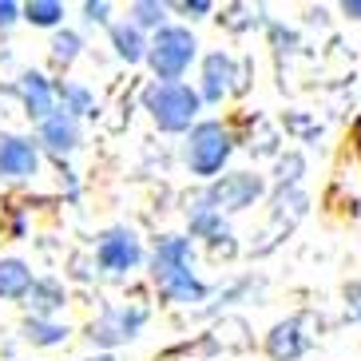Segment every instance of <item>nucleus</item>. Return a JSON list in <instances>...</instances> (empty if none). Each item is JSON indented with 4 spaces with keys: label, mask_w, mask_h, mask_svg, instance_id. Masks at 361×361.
Here are the masks:
<instances>
[{
    "label": "nucleus",
    "mask_w": 361,
    "mask_h": 361,
    "mask_svg": "<svg viewBox=\"0 0 361 361\" xmlns=\"http://www.w3.org/2000/svg\"><path fill=\"white\" fill-rule=\"evenodd\" d=\"M151 282L175 306H199V302H207V282L195 274V266H191V238H183V234L159 238L155 255H151Z\"/></svg>",
    "instance_id": "f257e3e1"
},
{
    "label": "nucleus",
    "mask_w": 361,
    "mask_h": 361,
    "mask_svg": "<svg viewBox=\"0 0 361 361\" xmlns=\"http://www.w3.org/2000/svg\"><path fill=\"white\" fill-rule=\"evenodd\" d=\"M143 107H147L151 123L159 131H171V135H179V131H191L195 119H199V92L187 84H151L143 92Z\"/></svg>",
    "instance_id": "f03ea898"
},
{
    "label": "nucleus",
    "mask_w": 361,
    "mask_h": 361,
    "mask_svg": "<svg viewBox=\"0 0 361 361\" xmlns=\"http://www.w3.org/2000/svg\"><path fill=\"white\" fill-rule=\"evenodd\" d=\"M195 56H199V40L191 36V28L179 24H163L147 40V64L159 84H179V75L195 64Z\"/></svg>",
    "instance_id": "7ed1b4c3"
},
{
    "label": "nucleus",
    "mask_w": 361,
    "mask_h": 361,
    "mask_svg": "<svg viewBox=\"0 0 361 361\" xmlns=\"http://www.w3.org/2000/svg\"><path fill=\"white\" fill-rule=\"evenodd\" d=\"M231 151H234L231 128H223L219 119H202L187 135V167L199 179H219V171L226 167Z\"/></svg>",
    "instance_id": "20e7f679"
},
{
    "label": "nucleus",
    "mask_w": 361,
    "mask_h": 361,
    "mask_svg": "<svg viewBox=\"0 0 361 361\" xmlns=\"http://www.w3.org/2000/svg\"><path fill=\"white\" fill-rule=\"evenodd\" d=\"M262 195H266L262 175H255V171H226V175L211 179V187H207V195H202V199L211 202L219 214H234V211L255 207Z\"/></svg>",
    "instance_id": "39448f33"
},
{
    "label": "nucleus",
    "mask_w": 361,
    "mask_h": 361,
    "mask_svg": "<svg viewBox=\"0 0 361 361\" xmlns=\"http://www.w3.org/2000/svg\"><path fill=\"white\" fill-rule=\"evenodd\" d=\"M147 326V310L143 306H107L92 326H87V338L111 350V345H123L139 334V329Z\"/></svg>",
    "instance_id": "423d86ee"
},
{
    "label": "nucleus",
    "mask_w": 361,
    "mask_h": 361,
    "mask_svg": "<svg viewBox=\"0 0 361 361\" xmlns=\"http://www.w3.org/2000/svg\"><path fill=\"white\" fill-rule=\"evenodd\" d=\"M96 262L104 266L107 274H131V270L143 262V243H139V234L128 231V226L104 231L99 243H96Z\"/></svg>",
    "instance_id": "0eeeda50"
},
{
    "label": "nucleus",
    "mask_w": 361,
    "mask_h": 361,
    "mask_svg": "<svg viewBox=\"0 0 361 361\" xmlns=\"http://www.w3.org/2000/svg\"><path fill=\"white\" fill-rule=\"evenodd\" d=\"M238 87V64L226 52H211L202 60V80H199V99L207 104H223Z\"/></svg>",
    "instance_id": "6e6552de"
},
{
    "label": "nucleus",
    "mask_w": 361,
    "mask_h": 361,
    "mask_svg": "<svg viewBox=\"0 0 361 361\" xmlns=\"http://www.w3.org/2000/svg\"><path fill=\"white\" fill-rule=\"evenodd\" d=\"M40 167V147L24 135H0V179H32Z\"/></svg>",
    "instance_id": "1a4fd4ad"
},
{
    "label": "nucleus",
    "mask_w": 361,
    "mask_h": 361,
    "mask_svg": "<svg viewBox=\"0 0 361 361\" xmlns=\"http://www.w3.org/2000/svg\"><path fill=\"white\" fill-rule=\"evenodd\" d=\"M306 350H310L306 318H286L266 334V353H270V361H298Z\"/></svg>",
    "instance_id": "9d476101"
},
{
    "label": "nucleus",
    "mask_w": 361,
    "mask_h": 361,
    "mask_svg": "<svg viewBox=\"0 0 361 361\" xmlns=\"http://www.w3.org/2000/svg\"><path fill=\"white\" fill-rule=\"evenodd\" d=\"M20 99H24V111L32 119H48V116H56V87H52V80L48 75H40V72H24L20 75Z\"/></svg>",
    "instance_id": "9b49d317"
},
{
    "label": "nucleus",
    "mask_w": 361,
    "mask_h": 361,
    "mask_svg": "<svg viewBox=\"0 0 361 361\" xmlns=\"http://www.w3.org/2000/svg\"><path fill=\"white\" fill-rule=\"evenodd\" d=\"M40 143L52 155H72L80 147V123L72 116H64V111H56V116H48L40 123Z\"/></svg>",
    "instance_id": "f8f14e48"
},
{
    "label": "nucleus",
    "mask_w": 361,
    "mask_h": 361,
    "mask_svg": "<svg viewBox=\"0 0 361 361\" xmlns=\"http://www.w3.org/2000/svg\"><path fill=\"white\" fill-rule=\"evenodd\" d=\"M32 270H28V262H20V258H0V298L4 302H24L28 298V290H32Z\"/></svg>",
    "instance_id": "ddd939ff"
},
{
    "label": "nucleus",
    "mask_w": 361,
    "mask_h": 361,
    "mask_svg": "<svg viewBox=\"0 0 361 361\" xmlns=\"http://www.w3.org/2000/svg\"><path fill=\"white\" fill-rule=\"evenodd\" d=\"M111 48H116V56L123 64H143L147 60V36L139 32L131 20L111 24Z\"/></svg>",
    "instance_id": "4468645a"
},
{
    "label": "nucleus",
    "mask_w": 361,
    "mask_h": 361,
    "mask_svg": "<svg viewBox=\"0 0 361 361\" xmlns=\"http://www.w3.org/2000/svg\"><path fill=\"white\" fill-rule=\"evenodd\" d=\"M24 306L32 310V318H52L56 310H64V286L52 282V278H36L28 298H24Z\"/></svg>",
    "instance_id": "2eb2a0df"
},
{
    "label": "nucleus",
    "mask_w": 361,
    "mask_h": 361,
    "mask_svg": "<svg viewBox=\"0 0 361 361\" xmlns=\"http://www.w3.org/2000/svg\"><path fill=\"white\" fill-rule=\"evenodd\" d=\"M187 223H191V238H211V243L226 238L223 214L214 211L207 199H195V202H191V211H187Z\"/></svg>",
    "instance_id": "dca6fc26"
},
{
    "label": "nucleus",
    "mask_w": 361,
    "mask_h": 361,
    "mask_svg": "<svg viewBox=\"0 0 361 361\" xmlns=\"http://www.w3.org/2000/svg\"><path fill=\"white\" fill-rule=\"evenodd\" d=\"M56 96H60V111H64V116H72L75 123H80V116H87V111H92V104H96V99H92V92H87L84 84H72V80H64V84H56Z\"/></svg>",
    "instance_id": "f3484780"
},
{
    "label": "nucleus",
    "mask_w": 361,
    "mask_h": 361,
    "mask_svg": "<svg viewBox=\"0 0 361 361\" xmlns=\"http://www.w3.org/2000/svg\"><path fill=\"white\" fill-rule=\"evenodd\" d=\"M20 20H28L32 28H56L64 20V4L60 0H28V4H20Z\"/></svg>",
    "instance_id": "a211bd4d"
},
{
    "label": "nucleus",
    "mask_w": 361,
    "mask_h": 361,
    "mask_svg": "<svg viewBox=\"0 0 361 361\" xmlns=\"http://www.w3.org/2000/svg\"><path fill=\"white\" fill-rule=\"evenodd\" d=\"M80 52H84V40H80V32H72V28H60V32L52 36V64H56V68H72L75 60H80Z\"/></svg>",
    "instance_id": "6ab92c4d"
},
{
    "label": "nucleus",
    "mask_w": 361,
    "mask_h": 361,
    "mask_svg": "<svg viewBox=\"0 0 361 361\" xmlns=\"http://www.w3.org/2000/svg\"><path fill=\"white\" fill-rule=\"evenodd\" d=\"M24 338L32 341V345H60L68 338V329L52 318H28L24 322Z\"/></svg>",
    "instance_id": "aec40b11"
},
{
    "label": "nucleus",
    "mask_w": 361,
    "mask_h": 361,
    "mask_svg": "<svg viewBox=\"0 0 361 361\" xmlns=\"http://www.w3.org/2000/svg\"><path fill=\"white\" fill-rule=\"evenodd\" d=\"M163 20H167V8H163L159 0H135V4H131V24H135L139 32H143V28H155V32H159Z\"/></svg>",
    "instance_id": "412c9836"
},
{
    "label": "nucleus",
    "mask_w": 361,
    "mask_h": 361,
    "mask_svg": "<svg viewBox=\"0 0 361 361\" xmlns=\"http://www.w3.org/2000/svg\"><path fill=\"white\" fill-rule=\"evenodd\" d=\"M302 171H306V159H302L298 151H290V155L278 159V183H282V187H294V183L302 179Z\"/></svg>",
    "instance_id": "4be33fe9"
},
{
    "label": "nucleus",
    "mask_w": 361,
    "mask_h": 361,
    "mask_svg": "<svg viewBox=\"0 0 361 361\" xmlns=\"http://www.w3.org/2000/svg\"><path fill=\"white\" fill-rule=\"evenodd\" d=\"M345 318L361 322V282H350V286H345Z\"/></svg>",
    "instance_id": "5701e85b"
},
{
    "label": "nucleus",
    "mask_w": 361,
    "mask_h": 361,
    "mask_svg": "<svg viewBox=\"0 0 361 361\" xmlns=\"http://www.w3.org/2000/svg\"><path fill=\"white\" fill-rule=\"evenodd\" d=\"M107 12H111V4H107V0H87V4H84V16L92 24H107Z\"/></svg>",
    "instance_id": "b1692460"
},
{
    "label": "nucleus",
    "mask_w": 361,
    "mask_h": 361,
    "mask_svg": "<svg viewBox=\"0 0 361 361\" xmlns=\"http://www.w3.org/2000/svg\"><path fill=\"white\" fill-rule=\"evenodd\" d=\"M20 20V4H12V0H0V28H8V24Z\"/></svg>",
    "instance_id": "393cba45"
},
{
    "label": "nucleus",
    "mask_w": 361,
    "mask_h": 361,
    "mask_svg": "<svg viewBox=\"0 0 361 361\" xmlns=\"http://www.w3.org/2000/svg\"><path fill=\"white\" fill-rule=\"evenodd\" d=\"M211 8H214L211 0H187V4H183V12H191V16H207Z\"/></svg>",
    "instance_id": "a878e982"
},
{
    "label": "nucleus",
    "mask_w": 361,
    "mask_h": 361,
    "mask_svg": "<svg viewBox=\"0 0 361 361\" xmlns=\"http://www.w3.org/2000/svg\"><path fill=\"white\" fill-rule=\"evenodd\" d=\"M341 12H345L350 20H361V0H345V4H341Z\"/></svg>",
    "instance_id": "bb28decb"
},
{
    "label": "nucleus",
    "mask_w": 361,
    "mask_h": 361,
    "mask_svg": "<svg viewBox=\"0 0 361 361\" xmlns=\"http://www.w3.org/2000/svg\"><path fill=\"white\" fill-rule=\"evenodd\" d=\"M353 147H357V155H361V119L353 123Z\"/></svg>",
    "instance_id": "cd10ccee"
}]
</instances>
